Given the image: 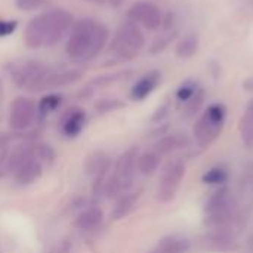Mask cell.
Wrapping results in <instances>:
<instances>
[{"label": "cell", "instance_id": "cell-1", "mask_svg": "<svg viewBox=\"0 0 253 253\" xmlns=\"http://www.w3.org/2000/svg\"><path fill=\"white\" fill-rule=\"evenodd\" d=\"M107 40L108 28L102 22L83 18L73 24L65 52L74 61H90L104 50Z\"/></svg>", "mask_w": 253, "mask_h": 253}, {"label": "cell", "instance_id": "cell-2", "mask_svg": "<svg viewBox=\"0 0 253 253\" xmlns=\"http://www.w3.org/2000/svg\"><path fill=\"white\" fill-rule=\"evenodd\" d=\"M73 16L64 9H53L34 16L24 33V43L30 49L56 44L73 27Z\"/></svg>", "mask_w": 253, "mask_h": 253}, {"label": "cell", "instance_id": "cell-3", "mask_svg": "<svg viewBox=\"0 0 253 253\" xmlns=\"http://www.w3.org/2000/svg\"><path fill=\"white\" fill-rule=\"evenodd\" d=\"M237 219V206L227 188L213 193L205 205V225L224 231Z\"/></svg>", "mask_w": 253, "mask_h": 253}, {"label": "cell", "instance_id": "cell-4", "mask_svg": "<svg viewBox=\"0 0 253 253\" xmlns=\"http://www.w3.org/2000/svg\"><path fill=\"white\" fill-rule=\"evenodd\" d=\"M144 44H145V37L141 28L138 27V24L129 21L125 22L117 30L116 36L110 43V52L120 62L132 61L141 53Z\"/></svg>", "mask_w": 253, "mask_h": 253}, {"label": "cell", "instance_id": "cell-5", "mask_svg": "<svg viewBox=\"0 0 253 253\" xmlns=\"http://www.w3.org/2000/svg\"><path fill=\"white\" fill-rule=\"evenodd\" d=\"M227 110L222 104L211 105L194 126V139L200 148H208L222 132Z\"/></svg>", "mask_w": 253, "mask_h": 253}, {"label": "cell", "instance_id": "cell-6", "mask_svg": "<svg viewBox=\"0 0 253 253\" xmlns=\"http://www.w3.org/2000/svg\"><path fill=\"white\" fill-rule=\"evenodd\" d=\"M185 176V165L182 160H172L169 162L160 175L159 179V187H157V193L156 197L160 203H169L172 202L178 190L181 187V182Z\"/></svg>", "mask_w": 253, "mask_h": 253}, {"label": "cell", "instance_id": "cell-7", "mask_svg": "<svg viewBox=\"0 0 253 253\" xmlns=\"http://www.w3.org/2000/svg\"><path fill=\"white\" fill-rule=\"evenodd\" d=\"M36 116H37L36 102L27 96H18L13 99L10 105L9 126L13 130H25L33 125Z\"/></svg>", "mask_w": 253, "mask_h": 253}, {"label": "cell", "instance_id": "cell-8", "mask_svg": "<svg viewBox=\"0 0 253 253\" xmlns=\"http://www.w3.org/2000/svg\"><path fill=\"white\" fill-rule=\"evenodd\" d=\"M129 18L132 19V22L142 25L147 30H157L160 28V25L163 24V16L160 9L150 1H136L135 4H132V7L129 9Z\"/></svg>", "mask_w": 253, "mask_h": 253}, {"label": "cell", "instance_id": "cell-9", "mask_svg": "<svg viewBox=\"0 0 253 253\" xmlns=\"http://www.w3.org/2000/svg\"><path fill=\"white\" fill-rule=\"evenodd\" d=\"M138 156H139V150H138V147L133 145L122 154V157L119 159V162L116 165L114 173L120 179L123 190H129L133 184V179H135V175L138 170L136 169Z\"/></svg>", "mask_w": 253, "mask_h": 253}, {"label": "cell", "instance_id": "cell-10", "mask_svg": "<svg viewBox=\"0 0 253 253\" xmlns=\"http://www.w3.org/2000/svg\"><path fill=\"white\" fill-rule=\"evenodd\" d=\"M199 245L202 249L215 253H231L239 249V243L233 236L225 231H211L203 234L199 239Z\"/></svg>", "mask_w": 253, "mask_h": 253}, {"label": "cell", "instance_id": "cell-11", "mask_svg": "<svg viewBox=\"0 0 253 253\" xmlns=\"http://www.w3.org/2000/svg\"><path fill=\"white\" fill-rule=\"evenodd\" d=\"M162 82V74L157 70H151L148 73H145L132 87L130 90V98L133 101H144L145 98H148L160 84Z\"/></svg>", "mask_w": 253, "mask_h": 253}, {"label": "cell", "instance_id": "cell-12", "mask_svg": "<svg viewBox=\"0 0 253 253\" xmlns=\"http://www.w3.org/2000/svg\"><path fill=\"white\" fill-rule=\"evenodd\" d=\"M83 77L82 70H65L61 73H49L44 80L40 83L39 90H47V89H56L62 86H68L71 83L79 82Z\"/></svg>", "mask_w": 253, "mask_h": 253}, {"label": "cell", "instance_id": "cell-13", "mask_svg": "<svg viewBox=\"0 0 253 253\" xmlns=\"http://www.w3.org/2000/svg\"><path fill=\"white\" fill-rule=\"evenodd\" d=\"M86 123V113L82 108L70 110L62 119V132L68 138H76L80 135Z\"/></svg>", "mask_w": 253, "mask_h": 253}, {"label": "cell", "instance_id": "cell-14", "mask_svg": "<svg viewBox=\"0 0 253 253\" xmlns=\"http://www.w3.org/2000/svg\"><path fill=\"white\" fill-rule=\"evenodd\" d=\"M31 159H34V147L28 144L18 145L6 159V172L15 173L19 168H22Z\"/></svg>", "mask_w": 253, "mask_h": 253}, {"label": "cell", "instance_id": "cell-15", "mask_svg": "<svg viewBox=\"0 0 253 253\" xmlns=\"http://www.w3.org/2000/svg\"><path fill=\"white\" fill-rule=\"evenodd\" d=\"M42 172L43 170H42L40 162H37L36 159H31L13 173V178L18 185H30L42 176Z\"/></svg>", "mask_w": 253, "mask_h": 253}, {"label": "cell", "instance_id": "cell-16", "mask_svg": "<svg viewBox=\"0 0 253 253\" xmlns=\"http://www.w3.org/2000/svg\"><path fill=\"white\" fill-rule=\"evenodd\" d=\"M139 196H141V191H136V193H126L123 196H120L113 208V212H111V218L114 221H119V219H123L126 218L136 206L138 200H139Z\"/></svg>", "mask_w": 253, "mask_h": 253}, {"label": "cell", "instance_id": "cell-17", "mask_svg": "<svg viewBox=\"0 0 253 253\" xmlns=\"http://www.w3.org/2000/svg\"><path fill=\"white\" fill-rule=\"evenodd\" d=\"M191 248V242L178 236H168L159 242L153 253H187Z\"/></svg>", "mask_w": 253, "mask_h": 253}, {"label": "cell", "instance_id": "cell-18", "mask_svg": "<svg viewBox=\"0 0 253 253\" xmlns=\"http://www.w3.org/2000/svg\"><path fill=\"white\" fill-rule=\"evenodd\" d=\"M102 219H104V213L99 208H96V206L89 208L77 216L76 227L83 231H93L102 224Z\"/></svg>", "mask_w": 253, "mask_h": 253}, {"label": "cell", "instance_id": "cell-19", "mask_svg": "<svg viewBox=\"0 0 253 253\" xmlns=\"http://www.w3.org/2000/svg\"><path fill=\"white\" fill-rule=\"evenodd\" d=\"M187 145V138L182 136L181 133H172L168 136H163L162 139H159L154 144V150L157 154L160 156H166V154H172L176 150H181Z\"/></svg>", "mask_w": 253, "mask_h": 253}, {"label": "cell", "instance_id": "cell-20", "mask_svg": "<svg viewBox=\"0 0 253 253\" xmlns=\"http://www.w3.org/2000/svg\"><path fill=\"white\" fill-rule=\"evenodd\" d=\"M240 138L248 148L253 147V98L248 102L246 110L240 119Z\"/></svg>", "mask_w": 253, "mask_h": 253}, {"label": "cell", "instance_id": "cell-21", "mask_svg": "<svg viewBox=\"0 0 253 253\" xmlns=\"http://www.w3.org/2000/svg\"><path fill=\"white\" fill-rule=\"evenodd\" d=\"M162 156L157 154L156 151H148V153H144V154H139L138 156V162H136V169L139 173L145 175V176H150L153 175L159 166H160V159Z\"/></svg>", "mask_w": 253, "mask_h": 253}, {"label": "cell", "instance_id": "cell-22", "mask_svg": "<svg viewBox=\"0 0 253 253\" xmlns=\"http://www.w3.org/2000/svg\"><path fill=\"white\" fill-rule=\"evenodd\" d=\"M197 49H199V36L191 33V34L185 36L184 39H181L178 42L175 52H176V55L179 58L188 59V58H191L197 52Z\"/></svg>", "mask_w": 253, "mask_h": 253}, {"label": "cell", "instance_id": "cell-23", "mask_svg": "<svg viewBox=\"0 0 253 253\" xmlns=\"http://www.w3.org/2000/svg\"><path fill=\"white\" fill-rule=\"evenodd\" d=\"M62 102V96L56 95V93H49L46 96H43L37 105V113L40 116H47L49 113L55 111Z\"/></svg>", "mask_w": 253, "mask_h": 253}, {"label": "cell", "instance_id": "cell-24", "mask_svg": "<svg viewBox=\"0 0 253 253\" xmlns=\"http://www.w3.org/2000/svg\"><path fill=\"white\" fill-rule=\"evenodd\" d=\"M203 102H205V90H203V89H197L196 93L187 101L185 111H184L185 117L190 119V117L196 116V114L199 113V110L202 108Z\"/></svg>", "mask_w": 253, "mask_h": 253}, {"label": "cell", "instance_id": "cell-25", "mask_svg": "<svg viewBox=\"0 0 253 253\" xmlns=\"http://www.w3.org/2000/svg\"><path fill=\"white\" fill-rule=\"evenodd\" d=\"M123 107H125V102L120 99H116V98H104L95 104V108L99 114H107V113L120 110Z\"/></svg>", "mask_w": 253, "mask_h": 253}, {"label": "cell", "instance_id": "cell-26", "mask_svg": "<svg viewBox=\"0 0 253 253\" xmlns=\"http://www.w3.org/2000/svg\"><path fill=\"white\" fill-rule=\"evenodd\" d=\"M227 178H228V173L225 169L213 168L203 175V182L209 184V185H218V184H224L227 181Z\"/></svg>", "mask_w": 253, "mask_h": 253}, {"label": "cell", "instance_id": "cell-27", "mask_svg": "<svg viewBox=\"0 0 253 253\" xmlns=\"http://www.w3.org/2000/svg\"><path fill=\"white\" fill-rule=\"evenodd\" d=\"M34 156H37L42 162L44 163H52L55 160V150L52 148V145L40 142L37 145H34Z\"/></svg>", "mask_w": 253, "mask_h": 253}, {"label": "cell", "instance_id": "cell-28", "mask_svg": "<svg viewBox=\"0 0 253 253\" xmlns=\"http://www.w3.org/2000/svg\"><path fill=\"white\" fill-rule=\"evenodd\" d=\"M47 4V0H15V6L19 10L31 12V10H39Z\"/></svg>", "mask_w": 253, "mask_h": 253}, {"label": "cell", "instance_id": "cell-29", "mask_svg": "<svg viewBox=\"0 0 253 253\" xmlns=\"http://www.w3.org/2000/svg\"><path fill=\"white\" fill-rule=\"evenodd\" d=\"M197 89H199V87L196 86V83H193V82H185V83L176 90V98H178V101L187 102V101L196 93Z\"/></svg>", "mask_w": 253, "mask_h": 253}, {"label": "cell", "instance_id": "cell-30", "mask_svg": "<svg viewBox=\"0 0 253 253\" xmlns=\"http://www.w3.org/2000/svg\"><path fill=\"white\" fill-rule=\"evenodd\" d=\"M16 27H18L16 21H1L0 19V37L12 34L16 30Z\"/></svg>", "mask_w": 253, "mask_h": 253}, {"label": "cell", "instance_id": "cell-31", "mask_svg": "<svg viewBox=\"0 0 253 253\" xmlns=\"http://www.w3.org/2000/svg\"><path fill=\"white\" fill-rule=\"evenodd\" d=\"M168 111H169V104H163L157 108V111L154 113L153 116V122H162L166 116H168Z\"/></svg>", "mask_w": 253, "mask_h": 253}, {"label": "cell", "instance_id": "cell-32", "mask_svg": "<svg viewBox=\"0 0 253 253\" xmlns=\"http://www.w3.org/2000/svg\"><path fill=\"white\" fill-rule=\"evenodd\" d=\"M108 3H111L113 6H120L123 3V0H107Z\"/></svg>", "mask_w": 253, "mask_h": 253}]
</instances>
